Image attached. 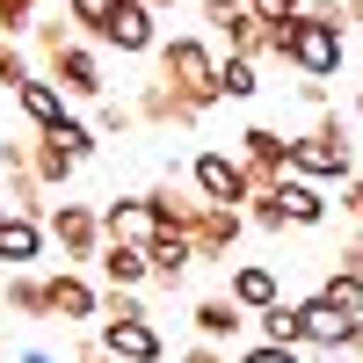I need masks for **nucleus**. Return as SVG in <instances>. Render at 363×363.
<instances>
[{"label": "nucleus", "instance_id": "nucleus-25", "mask_svg": "<svg viewBox=\"0 0 363 363\" xmlns=\"http://www.w3.org/2000/svg\"><path fill=\"white\" fill-rule=\"evenodd\" d=\"M211 29H225L233 58H262V22H255L247 8H225V15H211Z\"/></svg>", "mask_w": 363, "mask_h": 363}, {"label": "nucleus", "instance_id": "nucleus-6", "mask_svg": "<svg viewBox=\"0 0 363 363\" xmlns=\"http://www.w3.org/2000/svg\"><path fill=\"white\" fill-rule=\"evenodd\" d=\"M44 240H58L66 262H95V255H102V211H87V203H51V211H44Z\"/></svg>", "mask_w": 363, "mask_h": 363}, {"label": "nucleus", "instance_id": "nucleus-15", "mask_svg": "<svg viewBox=\"0 0 363 363\" xmlns=\"http://www.w3.org/2000/svg\"><path fill=\"white\" fill-rule=\"evenodd\" d=\"M95 269H102V284H109V291H138V284H153V269H145V247H131V240H102Z\"/></svg>", "mask_w": 363, "mask_h": 363}, {"label": "nucleus", "instance_id": "nucleus-30", "mask_svg": "<svg viewBox=\"0 0 363 363\" xmlns=\"http://www.w3.org/2000/svg\"><path fill=\"white\" fill-rule=\"evenodd\" d=\"M44 138H51V145H58V153H66L73 167H80V160H87V153H95V145H102V138H95V124H73V116H66V124H58V131H44Z\"/></svg>", "mask_w": 363, "mask_h": 363}, {"label": "nucleus", "instance_id": "nucleus-21", "mask_svg": "<svg viewBox=\"0 0 363 363\" xmlns=\"http://www.w3.org/2000/svg\"><path fill=\"white\" fill-rule=\"evenodd\" d=\"M44 255V225L37 218H15V211H8V218H0V262H37Z\"/></svg>", "mask_w": 363, "mask_h": 363}, {"label": "nucleus", "instance_id": "nucleus-3", "mask_svg": "<svg viewBox=\"0 0 363 363\" xmlns=\"http://www.w3.org/2000/svg\"><path fill=\"white\" fill-rule=\"evenodd\" d=\"M342 44H349V37H335V29H327V22H313V15L284 22L291 73H298V80H313V87H327V80H335V66H342Z\"/></svg>", "mask_w": 363, "mask_h": 363}, {"label": "nucleus", "instance_id": "nucleus-2", "mask_svg": "<svg viewBox=\"0 0 363 363\" xmlns=\"http://www.w3.org/2000/svg\"><path fill=\"white\" fill-rule=\"evenodd\" d=\"M291 174L298 182H349L356 174V160H349V116H335V109H320V124L306 131V138H291Z\"/></svg>", "mask_w": 363, "mask_h": 363}, {"label": "nucleus", "instance_id": "nucleus-42", "mask_svg": "<svg viewBox=\"0 0 363 363\" xmlns=\"http://www.w3.org/2000/svg\"><path fill=\"white\" fill-rule=\"evenodd\" d=\"M225 8H247V0H203V15H225Z\"/></svg>", "mask_w": 363, "mask_h": 363}, {"label": "nucleus", "instance_id": "nucleus-39", "mask_svg": "<svg viewBox=\"0 0 363 363\" xmlns=\"http://www.w3.org/2000/svg\"><path fill=\"white\" fill-rule=\"evenodd\" d=\"M233 363H298V349H269V342H255V349H240Z\"/></svg>", "mask_w": 363, "mask_h": 363}, {"label": "nucleus", "instance_id": "nucleus-7", "mask_svg": "<svg viewBox=\"0 0 363 363\" xmlns=\"http://www.w3.org/2000/svg\"><path fill=\"white\" fill-rule=\"evenodd\" d=\"M44 66H51V87H58V95H73V102H102V58L87 51L80 37H73V44H58Z\"/></svg>", "mask_w": 363, "mask_h": 363}, {"label": "nucleus", "instance_id": "nucleus-27", "mask_svg": "<svg viewBox=\"0 0 363 363\" xmlns=\"http://www.w3.org/2000/svg\"><path fill=\"white\" fill-rule=\"evenodd\" d=\"M320 306H335V313L363 320V277H349V269H327V284H320Z\"/></svg>", "mask_w": 363, "mask_h": 363}, {"label": "nucleus", "instance_id": "nucleus-43", "mask_svg": "<svg viewBox=\"0 0 363 363\" xmlns=\"http://www.w3.org/2000/svg\"><path fill=\"white\" fill-rule=\"evenodd\" d=\"M349 356H356V363H363V320H356V335H349Z\"/></svg>", "mask_w": 363, "mask_h": 363}, {"label": "nucleus", "instance_id": "nucleus-37", "mask_svg": "<svg viewBox=\"0 0 363 363\" xmlns=\"http://www.w3.org/2000/svg\"><path fill=\"white\" fill-rule=\"evenodd\" d=\"M335 269H349V277H363V225H349V240H342Z\"/></svg>", "mask_w": 363, "mask_h": 363}, {"label": "nucleus", "instance_id": "nucleus-1", "mask_svg": "<svg viewBox=\"0 0 363 363\" xmlns=\"http://www.w3.org/2000/svg\"><path fill=\"white\" fill-rule=\"evenodd\" d=\"M160 87L189 116H203L211 102H218V58L203 51V37H167L160 44Z\"/></svg>", "mask_w": 363, "mask_h": 363}, {"label": "nucleus", "instance_id": "nucleus-33", "mask_svg": "<svg viewBox=\"0 0 363 363\" xmlns=\"http://www.w3.org/2000/svg\"><path fill=\"white\" fill-rule=\"evenodd\" d=\"M109 15H116V0H66V22H73V29H95V37H102Z\"/></svg>", "mask_w": 363, "mask_h": 363}, {"label": "nucleus", "instance_id": "nucleus-35", "mask_svg": "<svg viewBox=\"0 0 363 363\" xmlns=\"http://www.w3.org/2000/svg\"><path fill=\"white\" fill-rule=\"evenodd\" d=\"M95 320H145V306H138V291H102V313Z\"/></svg>", "mask_w": 363, "mask_h": 363}, {"label": "nucleus", "instance_id": "nucleus-31", "mask_svg": "<svg viewBox=\"0 0 363 363\" xmlns=\"http://www.w3.org/2000/svg\"><path fill=\"white\" fill-rule=\"evenodd\" d=\"M240 218H247V225H262V233H284V225H291V218H284V196H277V189H255Z\"/></svg>", "mask_w": 363, "mask_h": 363}, {"label": "nucleus", "instance_id": "nucleus-46", "mask_svg": "<svg viewBox=\"0 0 363 363\" xmlns=\"http://www.w3.org/2000/svg\"><path fill=\"white\" fill-rule=\"evenodd\" d=\"M22 8H44V0H22Z\"/></svg>", "mask_w": 363, "mask_h": 363}, {"label": "nucleus", "instance_id": "nucleus-34", "mask_svg": "<svg viewBox=\"0 0 363 363\" xmlns=\"http://www.w3.org/2000/svg\"><path fill=\"white\" fill-rule=\"evenodd\" d=\"M131 124H138V116H131L124 102H95V138H124Z\"/></svg>", "mask_w": 363, "mask_h": 363}, {"label": "nucleus", "instance_id": "nucleus-44", "mask_svg": "<svg viewBox=\"0 0 363 363\" xmlns=\"http://www.w3.org/2000/svg\"><path fill=\"white\" fill-rule=\"evenodd\" d=\"M349 29H363V0H349Z\"/></svg>", "mask_w": 363, "mask_h": 363}, {"label": "nucleus", "instance_id": "nucleus-29", "mask_svg": "<svg viewBox=\"0 0 363 363\" xmlns=\"http://www.w3.org/2000/svg\"><path fill=\"white\" fill-rule=\"evenodd\" d=\"M29 167H37V182H44V189H66V182H73V160L58 153L51 138H37V145H29Z\"/></svg>", "mask_w": 363, "mask_h": 363}, {"label": "nucleus", "instance_id": "nucleus-17", "mask_svg": "<svg viewBox=\"0 0 363 363\" xmlns=\"http://www.w3.org/2000/svg\"><path fill=\"white\" fill-rule=\"evenodd\" d=\"M189 320H196V342H203V349H218V342H233L240 327H247V313H240L225 291H218V298H196V313H189Z\"/></svg>", "mask_w": 363, "mask_h": 363}, {"label": "nucleus", "instance_id": "nucleus-40", "mask_svg": "<svg viewBox=\"0 0 363 363\" xmlns=\"http://www.w3.org/2000/svg\"><path fill=\"white\" fill-rule=\"evenodd\" d=\"M73 363H116V356H109L102 342H87V349H73Z\"/></svg>", "mask_w": 363, "mask_h": 363}, {"label": "nucleus", "instance_id": "nucleus-48", "mask_svg": "<svg viewBox=\"0 0 363 363\" xmlns=\"http://www.w3.org/2000/svg\"><path fill=\"white\" fill-rule=\"evenodd\" d=\"M0 218H8V203H0Z\"/></svg>", "mask_w": 363, "mask_h": 363}, {"label": "nucleus", "instance_id": "nucleus-18", "mask_svg": "<svg viewBox=\"0 0 363 363\" xmlns=\"http://www.w3.org/2000/svg\"><path fill=\"white\" fill-rule=\"evenodd\" d=\"M102 240H131V247H145V240H153V211H145V196L102 203Z\"/></svg>", "mask_w": 363, "mask_h": 363}, {"label": "nucleus", "instance_id": "nucleus-11", "mask_svg": "<svg viewBox=\"0 0 363 363\" xmlns=\"http://www.w3.org/2000/svg\"><path fill=\"white\" fill-rule=\"evenodd\" d=\"M116 363H160V327L153 320H102V335H95Z\"/></svg>", "mask_w": 363, "mask_h": 363}, {"label": "nucleus", "instance_id": "nucleus-14", "mask_svg": "<svg viewBox=\"0 0 363 363\" xmlns=\"http://www.w3.org/2000/svg\"><path fill=\"white\" fill-rule=\"evenodd\" d=\"M298 320H306V349L349 356V335H356V320H349V313H335V306H320V298H306V306H298Z\"/></svg>", "mask_w": 363, "mask_h": 363}, {"label": "nucleus", "instance_id": "nucleus-5", "mask_svg": "<svg viewBox=\"0 0 363 363\" xmlns=\"http://www.w3.org/2000/svg\"><path fill=\"white\" fill-rule=\"evenodd\" d=\"M240 167H247V196L277 189V182L291 174V138L269 131V124H247V131H240Z\"/></svg>", "mask_w": 363, "mask_h": 363}, {"label": "nucleus", "instance_id": "nucleus-47", "mask_svg": "<svg viewBox=\"0 0 363 363\" xmlns=\"http://www.w3.org/2000/svg\"><path fill=\"white\" fill-rule=\"evenodd\" d=\"M145 8H167V0H145Z\"/></svg>", "mask_w": 363, "mask_h": 363}, {"label": "nucleus", "instance_id": "nucleus-22", "mask_svg": "<svg viewBox=\"0 0 363 363\" xmlns=\"http://www.w3.org/2000/svg\"><path fill=\"white\" fill-rule=\"evenodd\" d=\"M255 327H262V342H269V349H306V320H298L291 298H277L269 313H255Z\"/></svg>", "mask_w": 363, "mask_h": 363}, {"label": "nucleus", "instance_id": "nucleus-24", "mask_svg": "<svg viewBox=\"0 0 363 363\" xmlns=\"http://www.w3.org/2000/svg\"><path fill=\"white\" fill-rule=\"evenodd\" d=\"M277 196H284V218H291V225H320V218H327V196L313 189V182H298V174L277 182Z\"/></svg>", "mask_w": 363, "mask_h": 363}, {"label": "nucleus", "instance_id": "nucleus-19", "mask_svg": "<svg viewBox=\"0 0 363 363\" xmlns=\"http://www.w3.org/2000/svg\"><path fill=\"white\" fill-rule=\"evenodd\" d=\"M15 102H22V116H29L37 131H58V124H66V95H58L44 73H29V80L15 87Z\"/></svg>", "mask_w": 363, "mask_h": 363}, {"label": "nucleus", "instance_id": "nucleus-28", "mask_svg": "<svg viewBox=\"0 0 363 363\" xmlns=\"http://www.w3.org/2000/svg\"><path fill=\"white\" fill-rule=\"evenodd\" d=\"M131 116H138V124H196V116L182 109V102L167 95L160 80H153V87H145V95H138V109H131Z\"/></svg>", "mask_w": 363, "mask_h": 363}, {"label": "nucleus", "instance_id": "nucleus-12", "mask_svg": "<svg viewBox=\"0 0 363 363\" xmlns=\"http://www.w3.org/2000/svg\"><path fill=\"white\" fill-rule=\"evenodd\" d=\"M44 306H51V320H95L102 291L87 277H73V269H58V277H44Z\"/></svg>", "mask_w": 363, "mask_h": 363}, {"label": "nucleus", "instance_id": "nucleus-10", "mask_svg": "<svg viewBox=\"0 0 363 363\" xmlns=\"http://www.w3.org/2000/svg\"><path fill=\"white\" fill-rule=\"evenodd\" d=\"M102 44H109V51H124V58L160 51V37H153V8H145V0H116V15L102 22Z\"/></svg>", "mask_w": 363, "mask_h": 363}, {"label": "nucleus", "instance_id": "nucleus-23", "mask_svg": "<svg viewBox=\"0 0 363 363\" xmlns=\"http://www.w3.org/2000/svg\"><path fill=\"white\" fill-rule=\"evenodd\" d=\"M0 306H8L15 320H51V306H44V277H29V269H15V277L0 284Z\"/></svg>", "mask_w": 363, "mask_h": 363}, {"label": "nucleus", "instance_id": "nucleus-16", "mask_svg": "<svg viewBox=\"0 0 363 363\" xmlns=\"http://www.w3.org/2000/svg\"><path fill=\"white\" fill-rule=\"evenodd\" d=\"M145 269H153V284H167V291H174V284L196 269V247H189L182 233H153V240H145Z\"/></svg>", "mask_w": 363, "mask_h": 363}, {"label": "nucleus", "instance_id": "nucleus-20", "mask_svg": "<svg viewBox=\"0 0 363 363\" xmlns=\"http://www.w3.org/2000/svg\"><path fill=\"white\" fill-rule=\"evenodd\" d=\"M145 211H153V233H182L196 218V196L182 189V182H153V189H145Z\"/></svg>", "mask_w": 363, "mask_h": 363}, {"label": "nucleus", "instance_id": "nucleus-4", "mask_svg": "<svg viewBox=\"0 0 363 363\" xmlns=\"http://www.w3.org/2000/svg\"><path fill=\"white\" fill-rule=\"evenodd\" d=\"M189 189H196V203L240 211L247 203V167H240V153H225V145H203V153L189 160Z\"/></svg>", "mask_w": 363, "mask_h": 363}, {"label": "nucleus", "instance_id": "nucleus-36", "mask_svg": "<svg viewBox=\"0 0 363 363\" xmlns=\"http://www.w3.org/2000/svg\"><path fill=\"white\" fill-rule=\"evenodd\" d=\"M29 80V58H22V44H0V87H22Z\"/></svg>", "mask_w": 363, "mask_h": 363}, {"label": "nucleus", "instance_id": "nucleus-26", "mask_svg": "<svg viewBox=\"0 0 363 363\" xmlns=\"http://www.w3.org/2000/svg\"><path fill=\"white\" fill-rule=\"evenodd\" d=\"M247 95H262V80H255V58H218V102H247Z\"/></svg>", "mask_w": 363, "mask_h": 363}, {"label": "nucleus", "instance_id": "nucleus-13", "mask_svg": "<svg viewBox=\"0 0 363 363\" xmlns=\"http://www.w3.org/2000/svg\"><path fill=\"white\" fill-rule=\"evenodd\" d=\"M225 298H233V306L255 320V313H269V306L284 298V277H277L269 262H240V269H233V291H225Z\"/></svg>", "mask_w": 363, "mask_h": 363}, {"label": "nucleus", "instance_id": "nucleus-9", "mask_svg": "<svg viewBox=\"0 0 363 363\" xmlns=\"http://www.w3.org/2000/svg\"><path fill=\"white\" fill-rule=\"evenodd\" d=\"M240 225H247V218H240V211H218V203H196V218L182 225V240H189V247H196V262H225V255H233V240H240Z\"/></svg>", "mask_w": 363, "mask_h": 363}, {"label": "nucleus", "instance_id": "nucleus-32", "mask_svg": "<svg viewBox=\"0 0 363 363\" xmlns=\"http://www.w3.org/2000/svg\"><path fill=\"white\" fill-rule=\"evenodd\" d=\"M247 15H255L262 29H284V22L306 15V0H247Z\"/></svg>", "mask_w": 363, "mask_h": 363}, {"label": "nucleus", "instance_id": "nucleus-8", "mask_svg": "<svg viewBox=\"0 0 363 363\" xmlns=\"http://www.w3.org/2000/svg\"><path fill=\"white\" fill-rule=\"evenodd\" d=\"M0 174H8V211L44 225L51 203H44V182H37V167H29V145L22 138H0Z\"/></svg>", "mask_w": 363, "mask_h": 363}, {"label": "nucleus", "instance_id": "nucleus-45", "mask_svg": "<svg viewBox=\"0 0 363 363\" xmlns=\"http://www.w3.org/2000/svg\"><path fill=\"white\" fill-rule=\"evenodd\" d=\"M356 131H363V87H356Z\"/></svg>", "mask_w": 363, "mask_h": 363}, {"label": "nucleus", "instance_id": "nucleus-41", "mask_svg": "<svg viewBox=\"0 0 363 363\" xmlns=\"http://www.w3.org/2000/svg\"><path fill=\"white\" fill-rule=\"evenodd\" d=\"M15 363H58V356H51V349H22Z\"/></svg>", "mask_w": 363, "mask_h": 363}, {"label": "nucleus", "instance_id": "nucleus-38", "mask_svg": "<svg viewBox=\"0 0 363 363\" xmlns=\"http://www.w3.org/2000/svg\"><path fill=\"white\" fill-rule=\"evenodd\" d=\"M335 203L349 211V225H363V174H349V182H342V196H335Z\"/></svg>", "mask_w": 363, "mask_h": 363}]
</instances>
